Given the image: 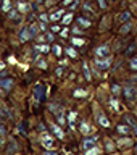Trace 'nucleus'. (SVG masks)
<instances>
[{"mask_svg":"<svg viewBox=\"0 0 137 155\" xmlns=\"http://www.w3.org/2000/svg\"><path fill=\"white\" fill-rule=\"evenodd\" d=\"M19 39H21V42H26V41H29V39H32V34H31V31H29L28 26L21 31V34H19Z\"/></svg>","mask_w":137,"mask_h":155,"instance_id":"6","label":"nucleus"},{"mask_svg":"<svg viewBox=\"0 0 137 155\" xmlns=\"http://www.w3.org/2000/svg\"><path fill=\"white\" fill-rule=\"evenodd\" d=\"M73 2V0H63V3H65V5H70Z\"/></svg>","mask_w":137,"mask_h":155,"instance_id":"49","label":"nucleus"},{"mask_svg":"<svg viewBox=\"0 0 137 155\" xmlns=\"http://www.w3.org/2000/svg\"><path fill=\"white\" fill-rule=\"evenodd\" d=\"M111 61H113V58H111V57H106L105 60L97 58V60H95V65H97V68H99V70H106V68L111 65Z\"/></svg>","mask_w":137,"mask_h":155,"instance_id":"2","label":"nucleus"},{"mask_svg":"<svg viewBox=\"0 0 137 155\" xmlns=\"http://www.w3.org/2000/svg\"><path fill=\"white\" fill-rule=\"evenodd\" d=\"M18 10H19V12H28V10H29V5L19 2V3H18Z\"/></svg>","mask_w":137,"mask_h":155,"instance_id":"28","label":"nucleus"},{"mask_svg":"<svg viewBox=\"0 0 137 155\" xmlns=\"http://www.w3.org/2000/svg\"><path fill=\"white\" fill-rule=\"evenodd\" d=\"M41 19H42V23H45V21H48L50 18H48L47 15H44V13H42V15H41Z\"/></svg>","mask_w":137,"mask_h":155,"instance_id":"37","label":"nucleus"},{"mask_svg":"<svg viewBox=\"0 0 137 155\" xmlns=\"http://www.w3.org/2000/svg\"><path fill=\"white\" fill-rule=\"evenodd\" d=\"M77 23L82 24L84 28H89L90 26V21H89V19H86V18H79V19H77Z\"/></svg>","mask_w":137,"mask_h":155,"instance_id":"26","label":"nucleus"},{"mask_svg":"<svg viewBox=\"0 0 137 155\" xmlns=\"http://www.w3.org/2000/svg\"><path fill=\"white\" fill-rule=\"evenodd\" d=\"M8 18L13 19V21L21 19V16H19V13H18V10H10V12H8Z\"/></svg>","mask_w":137,"mask_h":155,"instance_id":"14","label":"nucleus"},{"mask_svg":"<svg viewBox=\"0 0 137 155\" xmlns=\"http://www.w3.org/2000/svg\"><path fill=\"white\" fill-rule=\"evenodd\" d=\"M119 91H121V89H119V86H118V84H113V86H111V92H113L115 95H118V94H119Z\"/></svg>","mask_w":137,"mask_h":155,"instance_id":"32","label":"nucleus"},{"mask_svg":"<svg viewBox=\"0 0 137 155\" xmlns=\"http://www.w3.org/2000/svg\"><path fill=\"white\" fill-rule=\"evenodd\" d=\"M99 123H100L102 126H105V128H108V126H110V121H108V118H106L103 113L99 115Z\"/></svg>","mask_w":137,"mask_h":155,"instance_id":"15","label":"nucleus"},{"mask_svg":"<svg viewBox=\"0 0 137 155\" xmlns=\"http://www.w3.org/2000/svg\"><path fill=\"white\" fill-rule=\"evenodd\" d=\"M79 129H81V133H82V134H90V133H92L90 124H89V123H86V121H82V123H81Z\"/></svg>","mask_w":137,"mask_h":155,"instance_id":"10","label":"nucleus"},{"mask_svg":"<svg viewBox=\"0 0 137 155\" xmlns=\"http://www.w3.org/2000/svg\"><path fill=\"white\" fill-rule=\"evenodd\" d=\"M39 29H41V31H45V29H47V24H45V23H41V24H39Z\"/></svg>","mask_w":137,"mask_h":155,"instance_id":"38","label":"nucleus"},{"mask_svg":"<svg viewBox=\"0 0 137 155\" xmlns=\"http://www.w3.org/2000/svg\"><path fill=\"white\" fill-rule=\"evenodd\" d=\"M37 41H39V42H44V41H45V37H44V36H39Z\"/></svg>","mask_w":137,"mask_h":155,"instance_id":"48","label":"nucleus"},{"mask_svg":"<svg viewBox=\"0 0 137 155\" xmlns=\"http://www.w3.org/2000/svg\"><path fill=\"white\" fill-rule=\"evenodd\" d=\"M0 94H2V87H0Z\"/></svg>","mask_w":137,"mask_h":155,"instance_id":"51","label":"nucleus"},{"mask_svg":"<svg viewBox=\"0 0 137 155\" xmlns=\"http://www.w3.org/2000/svg\"><path fill=\"white\" fill-rule=\"evenodd\" d=\"M118 133H121V134H128L129 133V128L126 124H119L118 126Z\"/></svg>","mask_w":137,"mask_h":155,"instance_id":"24","label":"nucleus"},{"mask_svg":"<svg viewBox=\"0 0 137 155\" xmlns=\"http://www.w3.org/2000/svg\"><path fill=\"white\" fill-rule=\"evenodd\" d=\"M42 145L45 149H53V139L48 134H42Z\"/></svg>","mask_w":137,"mask_h":155,"instance_id":"3","label":"nucleus"},{"mask_svg":"<svg viewBox=\"0 0 137 155\" xmlns=\"http://www.w3.org/2000/svg\"><path fill=\"white\" fill-rule=\"evenodd\" d=\"M52 31H53V32H57V31H60V26H52Z\"/></svg>","mask_w":137,"mask_h":155,"instance_id":"44","label":"nucleus"},{"mask_svg":"<svg viewBox=\"0 0 137 155\" xmlns=\"http://www.w3.org/2000/svg\"><path fill=\"white\" fill-rule=\"evenodd\" d=\"M63 13H65V12H63V10H57V12H53V13H52V15H50V16H48V18H50L52 21H58V19H60V18L63 16Z\"/></svg>","mask_w":137,"mask_h":155,"instance_id":"12","label":"nucleus"},{"mask_svg":"<svg viewBox=\"0 0 137 155\" xmlns=\"http://www.w3.org/2000/svg\"><path fill=\"white\" fill-rule=\"evenodd\" d=\"M86 155H100V149L97 147H92V149H89V150H86Z\"/></svg>","mask_w":137,"mask_h":155,"instance_id":"17","label":"nucleus"},{"mask_svg":"<svg viewBox=\"0 0 137 155\" xmlns=\"http://www.w3.org/2000/svg\"><path fill=\"white\" fill-rule=\"evenodd\" d=\"M66 53H68V55H70L71 58H74V57L77 55V53H76V50H74L73 47H68V48H66Z\"/></svg>","mask_w":137,"mask_h":155,"instance_id":"30","label":"nucleus"},{"mask_svg":"<svg viewBox=\"0 0 137 155\" xmlns=\"http://www.w3.org/2000/svg\"><path fill=\"white\" fill-rule=\"evenodd\" d=\"M45 41H50V42L53 41V36H52V34H50V32H48V34H47V37H45Z\"/></svg>","mask_w":137,"mask_h":155,"instance_id":"40","label":"nucleus"},{"mask_svg":"<svg viewBox=\"0 0 137 155\" xmlns=\"http://www.w3.org/2000/svg\"><path fill=\"white\" fill-rule=\"evenodd\" d=\"M53 52H55V55H58V57H60L61 53H63V50H61L60 45H53Z\"/></svg>","mask_w":137,"mask_h":155,"instance_id":"31","label":"nucleus"},{"mask_svg":"<svg viewBox=\"0 0 137 155\" xmlns=\"http://www.w3.org/2000/svg\"><path fill=\"white\" fill-rule=\"evenodd\" d=\"M50 110L57 113V118H58V116H63V107H58L55 104H50Z\"/></svg>","mask_w":137,"mask_h":155,"instance_id":"13","label":"nucleus"},{"mask_svg":"<svg viewBox=\"0 0 137 155\" xmlns=\"http://www.w3.org/2000/svg\"><path fill=\"white\" fill-rule=\"evenodd\" d=\"M126 120H128V123L132 126V129H134V133L137 134V121L134 120V116L132 115H126Z\"/></svg>","mask_w":137,"mask_h":155,"instance_id":"11","label":"nucleus"},{"mask_svg":"<svg viewBox=\"0 0 137 155\" xmlns=\"http://www.w3.org/2000/svg\"><path fill=\"white\" fill-rule=\"evenodd\" d=\"M71 19H73V13H68L66 16L63 18V24H65V26H66V24H70V23H71Z\"/></svg>","mask_w":137,"mask_h":155,"instance_id":"29","label":"nucleus"},{"mask_svg":"<svg viewBox=\"0 0 137 155\" xmlns=\"http://www.w3.org/2000/svg\"><path fill=\"white\" fill-rule=\"evenodd\" d=\"M0 115H2V116H8V118H10V111H8V108H5L3 104H0Z\"/></svg>","mask_w":137,"mask_h":155,"instance_id":"23","label":"nucleus"},{"mask_svg":"<svg viewBox=\"0 0 137 155\" xmlns=\"http://www.w3.org/2000/svg\"><path fill=\"white\" fill-rule=\"evenodd\" d=\"M129 29H131V24L129 23H126L123 28H121V34H126V32H129Z\"/></svg>","mask_w":137,"mask_h":155,"instance_id":"33","label":"nucleus"},{"mask_svg":"<svg viewBox=\"0 0 137 155\" xmlns=\"http://www.w3.org/2000/svg\"><path fill=\"white\" fill-rule=\"evenodd\" d=\"M3 68H5V65H3V63H0V70H3Z\"/></svg>","mask_w":137,"mask_h":155,"instance_id":"50","label":"nucleus"},{"mask_svg":"<svg viewBox=\"0 0 137 155\" xmlns=\"http://www.w3.org/2000/svg\"><path fill=\"white\" fill-rule=\"evenodd\" d=\"M131 68H132V70H137V58H132V60H131Z\"/></svg>","mask_w":137,"mask_h":155,"instance_id":"35","label":"nucleus"},{"mask_svg":"<svg viewBox=\"0 0 137 155\" xmlns=\"http://www.w3.org/2000/svg\"><path fill=\"white\" fill-rule=\"evenodd\" d=\"M129 18H131V13H129V12H124V13H121V15H119V18H118V19H119V21H128Z\"/></svg>","mask_w":137,"mask_h":155,"instance_id":"25","label":"nucleus"},{"mask_svg":"<svg viewBox=\"0 0 137 155\" xmlns=\"http://www.w3.org/2000/svg\"><path fill=\"white\" fill-rule=\"evenodd\" d=\"M13 86V79H10V78H5V79H2L0 81V87H2V89H10V87Z\"/></svg>","mask_w":137,"mask_h":155,"instance_id":"9","label":"nucleus"},{"mask_svg":"<svg viewBox=\"0 0 137 155\" xmlns=\"http://www.w3.org/2000/svg\"><path fill=\"white\" fill-rule=\"evenodd\" d=\"M0 134H5V128H3L2 121H0Z\"/></svg>","mask_w":137,"mask_h":155,"instance_id":"41","label":"nucleus"},{"mask_svg":"<svg viewBox=\"0 0 137 155\" xmlns=\"http://www.w3.org/2000/svg\"><path fill=\"white\" fill-rule=\"evenodd\" d=\"M57 74H58V76L63 74V68H58V70H57Z\"/></svg>","mask_w":137,"mask_h":155,"instance_id":"45","label":"nucleus"},{"mask_svg":"<svg viewBox=\"0 0 137 155\" xmlns=\"http://www.w3.org/2000/svg\"><path fill=\"white\" fill-rule=\"evenodd\" d=\"M73 95H74V97H86V95H87V91H84V89H76L74 92H73Z\"/></svg>","mask_w":137,"mask_h":155,"instance_id":"20","label":"nucleus"},{"mask_svg":"<svg viewBox=\"0 0 137 155\" xmlns=\"http://www.w3.org/2000/svg\"><path fill=\"white\" fill-rule=\"evenodd\" d=\"M71 42H73V45H84V44H86V41H84V39H81V37H73Z\"/></svg>","mask_w":137,"mask_h":155,"instance_id":"18","label":"nucleus"},{"mask_svg":"<svg viewBox=\"0 0 137 155\" xmlns=\"http://www.w3.org/2000/svg\"><path fill=\"white\" fill-rule=\"evenodd\" d=\"M68 36V29H63L61 31V37H66Z\"/></svg>","mask_w":137,"mask_h":155,"instance_id":"43","label":"nucleus"},{"mask_svg":"<svg viewBox=\"0 0 137 155\" xmlns=\"http://www.w3.org/2000/svg\"><path fill=\"white\" fill-rule=\"evenodd\" d=\"M76 116H77L76 111H70V115H68V121H70V126H71V128H73V123H74Z\"/></svg>","mask_w":137,"mask_h":155,"instance_id":"21","label":"nucleus"},{"mask_svg":"<svg viewBox=\"0 0 137 155\" xmlns=\"http://www.w3.org/2000/svg\"><path fill=\"white\" fill-rule=\"evenodd\" d=\"M124 95H126V99H128L129 104H134L135 99H137V91L134 89V87H126V89H124Z\"/></svg>","mask_w":137,"mask_h":155,"instance_id":"1","label":"nucleus"},{"mask_svg":"<svg viewBox=\"0 0 137 155\" xmlns=\"http://www.w3.org/2000/svg\"><path fill=\"white\" fill-rule=\"evenodd\" d=\"M99 3H100V8H106V3H105V0H99Z\"/></svg>","mask_w":137,"mask_h":155,"instance_id":"39","label":"nucleus"},{"mask_svg":"<svg viewBox=\"0 0 137 155\" xmlns=\"http://www.w3.org/2000/svg\"><path fill=\"white\" fill-rule=\"evenodd\" d=\"M58 121H60V126L65 124V118H63V116H58Z\"/></svg>","mask_w":137,"mask_h":155,"instance_id":"42","label":"nucleus"},{"mask_svg":"<svg viewBox=\"0 0 137 155\" xmlns=\"http://www.w3.org/2000/svg\"><path fill=\"white\" fill-rule=\"evenodd\" d=\"M44 155H58V153H57V152H50V150H48V152H45Z\"/></svg>","mask_w":137,"mask_h":155,"instance_id":"46","label":"nucleus"},{"mask_svg":"<svg viewBox=\"0 0 137 155\" xmlns=\"http://www.w3.org/2000/svg\"><path fill=\"white\" fill-rule=\"evenodd\" d=\"M108 52H110L108 45H100V47L95 48V55H97V58H102V57L108 55Z\"/></svg>","mask_w":137,"mask_h":155,"instance_id":"4","label":"nucleus"},{"mask_svg":"<svg viewBox=\"0 0 137 155\" xmlns=\"http://www.w3.org/2000/svg\"><path fill=\"white\" fill-rule=\"evenodd\" d=\"M50 128H52L53 134H55L57 137H60V139H63V137H65V133H63L61 126H58V124H50Z\"/></svg>","mask_w":137,"mask_h":155,"instance_id":"8","label":"nucleus"},{"mask_svg":"<svg viewBox=\"0 0 137 155\" xmlns=\"http://www.w3.org/2000/svg\"><path fill=\"white\" fill-rule=\"evenodd\" d=\"M34 48H36L37 52H42V53H45V52L50 50V48H48V45H42V44H37V45L34 47Z\"/></svg>","mask_w":137,"mask_h":155,"instance_id":"19","label":"nucleus"},{"mask_svg":"<svg viewBox=\"0 0 137 155\" xmlns=\"http://www.w3.org/2000/svg\"><path fill=\"white\" fill-rule=\"evenodd\" d=\"M106 149H108V150H113V144L108 142V144H106Z\"/></svg>","mask_w":137,"mask_h":155,"instance_id":"47","label":"nucleus"},{"mask_svg":"<svg viewBox=\"0 0 137 155\" xmlns=\"http://www.w3.org/2000/svg\"><path fill=\"white\" fill-rule=\"evenodd\" d=\"M37 65H39V68H42V70H45V68H47V63L44 60H41V58H37Z\"/></svg>","mask_w":137,"mask_h":155,"instance_id":"34","label":"nucleus"},{"mask_svg":"<svg viewBox=\"0 0 137 155\" xmlns=\"http://www.w3.org/2000/svg\"><path fill=\"white\" fill-rule=\"evenodd\" d=\"M37 2H44V0H37Z\"/></svg>","mask_w":137,"mask_h":155,"instance_id":"52","label":"nucleus"},{"mask_svg":"<svg viewBox=\"0 0 137 155\" xmlns=\"http://www.w3.org/2000/svg\"><path fill=\"white\" fill-rule=\"evenodd\" d=\"M111 105H113L115 110H119V105H118V100H111Z\"/></svg>","mask_w":137,"mask_h":155,"instance_id":"36","label":"nucleus"},{"mask_svg":"<svg viewBox=\"0 0 137 155\" xmlns=\"http://www.w3.org/2000/svg\"><path fill=\"white\" fill-rule=\"evenodd\" d=\"M42 91H44V86H42V84H37V86H36V91H34V102H36V104H39V102H41Z\"/></svg>","mask_w":137,"mask_h":155,"instance_id":"7","label":"nucleus"},{"mask_svg":"<svg viewBox=\"0 0 137 155\" xmlns=\"http://www.w3.org/2000/svg\"><path fill=\"white\" fill-rule=\"evenodd\" d=\"M28 28H29V31H31V34H32V37H34V36H36V34L39 32V26H37V24H29Z\"/></svg>","mask_w":137,"mask_h":155,"instance_id":"22","label":"nucleus"},{"mask_svg":"<svg viewBox=\"0 0 137 155\" xmlns=\"http://www.w3.org/2000/svg\"><path fill=\"white\" fill-rule=\"evenodd\" d=\"M10 7H11V0H3V12H10Z\"/></svg>","mask_w":137,"mask_h":155,"instance_id":"27","label":"nucleus"},{"mask_svg":"<svg viewBox=\"0 0 137 155\" xmlns=\"http://www.w3.org/2000/svg\"><path fill=\"white\" fill-rule=\"evenodd\" d=\"M82 71H84V76H86V79L87 81H90L92 79V76H90V70H89V65H82Z\"/></svg>","mask_w":137,"mask_h":155,"instance_id":"16","label":"nucleus"},{"mask_svg":"<svg viewBox=\"0 0 137 155\" xmlns=\"http://www.w3.org/2000/svg\"><path fill=\"white\" fill-rule=\"evenodd\" d=\"M97 139H99L97 136H92V137H87V139L84 140V144H82V145H84V149H86V150H89V149H92V147H95V142H97Z\"/></svg>","mask_w":137,"mask_h":155,"instance_id":"5","label":"nucleus"}]
</instances>
